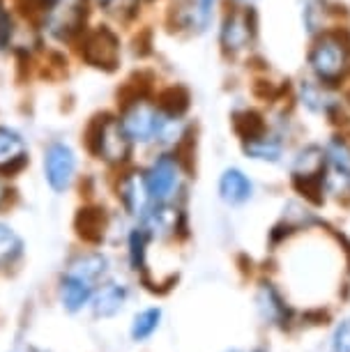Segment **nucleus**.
<instances>
[{
	"label": "nucleus",
	"instance_id": "18",
	"mask_svg": "<svg viewBox=\"0 0 350 352\" xmlns=\"http://www.w3.org/2000/svg\"><path fill=\"white\" fill-rule=\"evenodd\" d=\"M300 99L309 111L322 113V116H329L334 109V99L325 90V83H320V81H302L300 83Z\"/></svg>",
	"mask_w": 350,
	"mask_h": 352
},
{
	"label": "nucleus",
	"instance_id": "6",
	"mask_svg": "<svg viewBox=\"0 0 350 352\" xmlns=\"http://www.w3.org/2000/svg\"><path fill=\"white\" fill-rule=\"evenodd\" d=\"M187 173V164L177 150L160 152L153 164L145 168V180H148L150 196L155 203H171L182 187V177Z\"/></svg>",
	"mask_w": 350,
	"mask_h": 352
},
{
	"label": "nucleus",
	"instance_id": "12",
	"mask_svg": "<svg viewBox=\"0 0 350 352\" xmlns=\"http://www.w3.org/2000/svg\"><path fill=\"white\" fill-rule=\"evenodd\" d=\"M143 228L150 232V235H160V237H166V235H177V232H184L187 230V221H184V214L182 210H177L175 205L171 203H153L150 210L143 214Z\"/></svg>",
	"mask_w": 350,
	"mask_h": 352
},
{
	"label": "nucleus",
	"instance_id": "17",
	"mask_svg": "<svg viewBox=\"0 0 350 352\" xmlns=\"http://www.w3.org/2000/svg\"><path fill=\"white\" fill-rule=\"evenodd\" d=\"M67 272H69V274L81 276L83 281H88V283H92V285H97L104 276H107V272H109V261H107V256L97 254V251H90V254L76 256L74 261L69 263Z\"/></svg>",
	"mask_w": 350,
	"mask_h": 352
},
{
	"label": "nucleus",
	"instance_id": "31",
	"mask_svg": "<svg viewBox=\"0 0 350 352\" xmlns=\"http://www.w3.org/2000/svg\"><path fill=\"white\" fill-rule=\"evenodd\" d=\"M136 3H150V0H136Z\"/></svg>",
	"mask_w": 350,
	"mask_h": 352
},
{
	"label": "nucleus",
	"instance_id": "20",
	"mask_svg": "<svg viewBox=\"0 0 350 352\" xmlns=\"http://www.w3.org/2000/svg\"><path fill=\"white\" fill-rule=\"evenodd\" d=\"M322 150H325L327 170L336 173V175L350 177V141H348V138L334 136Z\"/></svg>",
	"mask_w": 350,
	"mask_h": 352
},
{
	"label": "nucleus",
	"instance_id": "2",
	"mask_svg": "<svg viewBox=\"0 0 350 352\" xmlns=\"http://www.w3.org/2000/svg\"><path fill=\"white\" fill-rule=\"evenodd\" d=\"M309 67L316 81L339 83L350 69V39L341 30H327L316 37L309 51Z\"/></svg>",
	"mask_w": 350,
	"mask_h": 352
},
{
	"label": "nucleus",
	"instance_id": "4",
	"mask_svg": "<svg viewBox=\"0 0 350 352\" xmlns=\"http://www.w3.org/2000/svg\"><path fill=\"white\" fill-rule=\"evenodd\" d=\"M78 58L92 69L116 72L122 58V44L111 25H92L76 39Z\"/></svg>",
	"mask_w": 350,
	"mask_h": 352
},
{
	"label": "nucleus",
	"instance_id": "7",
	"mask_svg": "<svg viewBox=\"0 0 350 352\" xmlns=\"http://www.w3.org/2000/svg\"><path fill=\"white\" fill-rule=\"evenodd\" d=\"M78 159L76 152L69 143L65 141H51L46 143L42 152V170L44 180L56 194H65L76 177Z\"/></svg>",
	"mask_w": 350,
	"mask_h": 352
},
{
	"label": "nucleus",
	"instance_id": "16",
	"mask_svg": "<svg viewBox=\"0 0 350 352\" xmlns=\"http://www.w3.org/2000/svg\"><path fill=\"white\" fill-rule=\"evenodd\" d=\"M92 290H95V285H92V283L83 281V278L76 276V274L65 272L63 278H61V302H63V307L67 309L69 314H76L78 309H83V304L90 302Z\"/></svg>",
	"mask_w": 350,
	"mask_h": 352
},
{
	"label": "nucleus",
	"instance_id": "10",
	"mask_svg": "<svg viewBox=\"0 0 350 352\" xmlns=\"http://www.w3.org/2000/svg\"><path fill=\"white\" fill-rule=\"evenodd\" d=\"M118 198H120L122 208L129 217L143 219L145 212L150 210V205L155 203L153 196H150L148 180H145V170H124L118 177Z\"/></svg>",
	"mask_w": 350,
	"mask_h": 352
},
{
	"label": "nucleus",
	"instance_id": "8",
	"mask_svg": "<svg viewBox=\"0 0 350 352\" xmlns=\"http://www.w3.org/2000/svg\"><path fill=\"white\" fill-rule=\"evenodd\" d=\"M325 175H327V159L325 150L318 145H307L297 152L293 162V182L300 191H305L307 196L320 194L325 187Z\"/></svg>",
	"mask_w": 350,
	"mask_h": 352
},
{
	"label": "nucleus",
	"instance_id": "28",
	"mask_svg": "<svg viewBox=\"0 0 350 352\" xmlns=\"http://www.w3.org/2000/svg\"><path fill=\"white\" fill-rule=\"evenodd\" d=\"M334 352H350V320L343 322L334 334Z\"/></svg>",
	"mask_w": 350,
	"mask_h": 352
},
{
	"label": "nucleus",
	"instance_id": "1",
	"mask_svg": "<svg viewBox=\"0 0 350 352\" xmlns=\"http://www.w3.org/2000/svg\"><path fill=\"white\" fill-rule=\"evenodd\" d=\"M85 148L95 159L113 168H122L129 164L134 143L113 113H102L90 120L85 129Z\"/></svg>",
	"mask_w": 350,
	"mask_h": 352
},
{
	"label": "nucleus",
	"instance_id": "3",
	"mask_svg": "<svg viewBox=\"0 0 350 352\" xmlns=\"http://www.w3.org/2000/svg\"><path fill=\"white\" fill-rule=\"evenodd\" d=\"M90 0H54L39 14V25L56 42L76 44V39L88 28Z\"/></svg>",
	"mask_w": 350,
	"mask_h": 352
},
{
	"label": "nucleus",
	"instance_id": "25",
	"mask_svg": "<svg viewBox=\"0 0 350 352\" xmlns=\"http://www.w3.org/2000/svg\"><path fill=\"white\" fill-rule=\"evenodd\" d=\"M327 16L329 10L322 0H311L305 10V23L309 32H327Z\"/></svg>",
	"mask_w": 350,
	"mask_h": 352
},
{
	"label": "nucleus",
	"instance_id": "5",
	"mask_svg": "<svg viewBox=\"0 0 350 352\" xmlns=\"http://www.w3.org/2000/svg\"><path fill=\"white\" fill-rule=\"evenodd\" d=\"M157 118H160V104L153 97L134 92L131 97H124L118 111V120L127 131L131 143L148 145L155 141Z\"/></svg>",
	"mask_w": 350,
	"mask_h": 352
},
{
	"label": "nucleus",
	"instance_id": "9",
	"mask_svg": "<svg viewBox=\"0 0 350 352\" xmlns=\"http://www.w3.org/2000/svg\"><path fill=\"white\" fill-rule=\"evenodd\" d=\"M256 35V21L249 10H230L221 21L219 46L226 56H240L252 46Z\"/></svg>",
	"mask_w": 350,
	"mask_h": 352
},
{
	"label": "nucleus",
	"instance_id": "26",
	"mask_svg": "<svg viewBox=\"0 0 350 352\" xmlns=\"http://www.w3.org/2000/svg\"><path fill=\"white\" fill-rule=\"evenodd\" d=\"M14 35H17L14 16H12L8 10H3L0 12V51L10 49L12 42H14Z\"/></svg>",
	"mask_w": 350,
	"mask_h": 352
},
{
	"label": "nucleus",
	"instance_id": "22",
	"mask_svg": "<svg viewBox=\"0 0 350 352\" xmlns=\"http://www.w3.org/2000/svg\"><path fill=\"white\" fill-rule=\"evenodd\" d=\"M23 254V240L10 228L8 223H0V270L14 265Z\"/></svg>",
	"mask_w": 350,
	"mask_h": 352
},
{
	"label": "nucleus",
	"instance_id": "32",
	"mask_svg": "<svg viewBox=\"0 0 350 352\" xmlns=\"http://www.w3.org/2000/svg\"><path fill=\"white\" fill-rule=\"evenodd\" d=\"M3 10H5V8H3V0H0V12H3Z\"/></svg>",
	"mask_w": 350,
	"mask_h": 352
},
{
	"label": "nucleus",
	"instance_id": "21",
	"mask_svg": "<svg viewBox=\"0 0 350 352\" xmlns=\"http://www.w3.org/2000/svg\"><path fill=\"white\" fill-rule=\"evenodd\" d=\"M259 307L263 311V316L272 322H283L288 320L290 311L288 307L283 304L281 295L274 290L272 283H261V290H259Z\"/></svg>",
	"mask_w": 350,
	"mask_h": 352
},
{
	"label": "nucleus",
	"instance_id": "35",
	"mask_svg": "<svg viewBox=\"0 0 350 352\" xmlns=\"http://www.w3.org/2000/svg\"><path fill=\"white\" fill-rule=\"evenodd\" d=\"M32 352H37V350H32Z\"/></svg>",
	"mask_w": 350,
	"mask_h": 352
},
{
	"label": "nucleus",
	"instance_id": "23",
	"mask_svg": "<svg viewBox=\"0 0 350 352\" xmlns=\"http://www.w3.org/2000/svg\"><path fill=\"white\" fill-rule=\"evenodd\" d=\"M150 232L138 226L129 232V263H131V270L136 272H145V256H148V244H150Z\"/></svg>",
	"mask_w": 350,
	"mask_h": 352
},
{
	"label": "nucleus",
	"instance_id": "29",
	"mask_svg": "<svg viewBox=\"0 0 350 352\" xmlns=\"http://www.w3.org/2000/svg\"><path fill=\"white\" fill-rule=\"evenodd\" d=\"M10 196H12V189L8 187V184H5V177L0 175V210H3L5 205H8Z\"/></svg>",
	"mask_w": 350,
	"mask_h": 352
},
{
	"label": "nucleus",
	"instance_id": "24",
	"mask_svg": "<svg viewBox=\"0 0 350 352\" xmlns=\"http://www.w3.org/2000/svg\"><path fill=\"white\" fill-rule=\"evenodd\" d=\"M160 320H162V311L160 309H148L143 314H138L134 318V324H131V336L136 341H143V338L153 336V331L160 327Z\"/></svg>",
	"mask_w": 350,
	"mask_h": 352
},
{
	"label": "nucleus",
	"instance_id": "13",
	"mask_svg": "<svg viewBox=\"0 0 350 352\" xmlns=\"http://www.w3.org/2000/svg\"><path fill=\"white\" fill-rule=\"evenodd\" d=\"M242 150L249 159L256 162H279L283 155V143L281 138L272 134L267 127L259 129L256 134H249L242 138Z\"/></svg>",
	"mask_w": 350,
	"mask_h": 352
},
{
	"label": "nucleus",
	"instance_id": "11",
	"mask_svg": "<svg viewBox=\"0 0 350 352\" xmlns=\"http://www.w3.org/2000/svg\"><path fill=\"white\" fill-rule=\"evenodd\" d=\"M28 164L30 157L23 136L10 124H0V175L17 177Z\"/></svg>",
	"mask_w": 350,
	"mask_h": 352
},
{
	"label": "nucleus",
	"instance_id": "15",
	"mask_svg": "<svg viewBox=\"0 0 350 352\" xmlns=\"http://www.w3.org/2000/svg\"><path fill=\"white\" fill-rule=\"evenodd\" d=\"M219 196L228 205H242L254 196V184L240 168H226L219 177Z\"/></svg>",
	"mask_w": 350,
	"mask_h": 352
},
{
	"label": "nucleus",
	"instance_id": "34",
	"mask_svg": "<svg viewBox=\"0 0 350 352\" xmlns=\"http://www.w3.org/2000/svg\"><path fill=\"white\" fill-rule=\"evenodd\" d=\"M348 191H350V184H348Z\"/></svg>",
	"mask_w": 350,
	"mask_h": 352
},
{
	"label": "nucleus",
	"instance_id": "33",
	"mask_svg": "<svg viewBox=\"0 0 350 352\" xmlns=\"http://www.w3.org/2000/svg\"><path fill=\"white\" fill-rule=\"evenodd\" d=\"M235 3H247V0H235Z\"/></svg>",
	"mask_w": 350,
	"mask_h": 352
},
{
	"label": "nucleus",
	"instance_id": "14",
	"mask_svg": "<svg viewBox=\"0 0 350 352\" xmlns=\"http://www.w3.org/2000/svg\"><path fill=\"white\" fill-rule=\"evenodd\" d=\"M107 226H109L107 210L99 208V205H85V208H81L76 212L74 228H76L78 237H81L83 242L99 244L104 240Z\"/></svg>",
	"mask_w": 350,
	"mask_h": 352
},
{
	"label": "nucleus",
	"instance_id": "19",
	"mask_svg": "<svg viewBox=\"0 0 350 352\" xmlns=\"http://www.w3.org/2000/svg\"><path fill=\"white\" fill-rule=\"evenodd\" d=\"M127 297V290L118 283H107L102 285V290L97 292L95 302H92V309H95V316L99 318H111L116 316L118 311L122 309V302Z\"/></svg>",
	"mask_w": 350,
	"mask_h": 352
},
{
	"label": "nucleus",
	"instance_id": "27",
	"mask_svg": "<svg viewBox=\"0 0 350 352\" xmlns=\"http://www.w3.org/2000/svg\"><path fill=\"white\" fill-rule=\"evenodd\" d=\"M215 3L217 0H196V14H198V28L206 30L210 25V19H212L215 12Z\"/></svg>",
	"mask_w": 350,
	"mask_h": 352
},
{
	"label": "nucleus",
	"instance_id": "30",
	"mask_svg": "<svg viewBox=\"0 0 350 352\" xmlns=\"http://www.w3.org/2000/svg\"><path fill=\"white\" fill-rule=\"evenodd\" d=\"M90 3L99 5V8H111V5H116L118 0H90Z\"/></svg>",
	"mask_w": 350,
	"mask_h": 352
}]
</instances>
